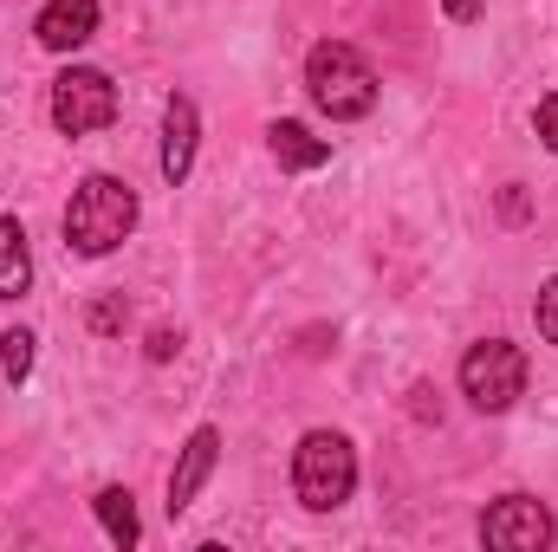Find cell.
<instances>
[{"mask_svg": "<svg viewBox=\"0 0 558 552\" xmlns=\"http://www.w3.org/2000/svg\"><path fill=\"white\" fill-rule=\"evenodd\" d=\"M305 92L331 124H351V118L377 111V72L351 39H318L305 52Z\"/></svg>", "mask_w": 558, "mask_h": 552, "instance_id": "obj_1", "label": "cell"}, {"mask_svg": "<svg viewBox=\"0 0 558 552\" xmlns=\"http://www.w3.org/2000/svg\"><path fill=\"white\" fill-rule=\"evenodd\" d=\"M131 228H137V189H131V182H118V176H85V182L72 189V202H65V241H72L78 254L98 261V254L124 248Z\"/></svg>", "mask_w": 558, "mask_h": 552, "instance_id": "obj_2", "label": "cell"}, {"mask_svg": "<svg viewBox=\"0 0 558 552\" xmlns=\"http://www.w3.org/2000/svg\"><path fill=\"white\" fill-rule=\"evenodd\" d=\"M351 488H357V448L338 429H312L292 448V494H299V507L338 514L351 501Z\"/></svg>", "mask_w": 558, "mask_h": 552, "instance_id": "obj_3", "label": "cell"}, {"mask_svg": "<svg viewBox=\"0 0 558 552\" xmlns=\"http://www.w3.org/2000/svg\"><path fill=\"white\" fill-rule=\"evenodd\" d=\"M461 397H468L474 410H487V416L513 410V404L526 397V351L507 345V338L468 345V358H461Z\"/></svg>", "mask_w": 558, "mask_h": 552, "instance_id": "obj_4", "label": "cell"}, {"mask_svg": "<svg viewBox=\"0 0 558 552\" xmlns=\"http://www.w3.org/2000/svg\"><path fill=\"white\" fill-rule=\"evenodd\" d=\"M118 118V85L98 72V65H72L52 79V124L65 137H92Z\"/></svg>", "mask_w": 558, "mask_h": 552, "instance_id": "obj_5", "label": "cell"}, {"mask_svg": "<svg viewBox=\"0 0 558 552\" xmlns=\"http://www.w3.org/2000/svg\"><path fill=\"white\" fill-rule=\"evenodd\" d=\"M553 514L533 501V494H500L487 514H481V540L494 552H546L553 547Z\"/></svg>", "mask_w": 558, "mask_h": 552, "instance_id": "obj_6", "label": "cell"}, {"mask_svg": "<svg viewBox=\"0 0 558 552\" xmlns=\"http://www.w3.org/2000/svg\"><path fill=\"white\" fill-rule=\"evenodd\" d=\"M92 33H98V0H46L39 7V46L78 52Z\"/></svg>", "mask_w": 558, "mask_h": 552, "instance_id": "obj_7", "label": "cell"}, {"mask_svg": "<svg viewBox=\"0 0 558 552\" xmlns=\"http://www.w3.org/2000/svg\"><path fill=\"white\" fill-rule=\"evenodd\" d=\"M215 455H221V435L202 422L195 435H189V448H182V461H175V475H169V514H182L195 494H202V481L215 475Z\"/></svg>", "mask_w": 558, "mask_h": 552, "instance_id": "obj_8", "label": "cell"}, {"mask_svg": "<svg viewBox=\"0 0 558 552\" xmlns=\"http://www.w3.org/2000/svg\"><path fill=\"white\" fill-rule=\"evenodd\" d=\"M195 137H202V118H195V98H169V111H162V176L169 182H182L189 176V163H195Z\"/></svg>", "mask_w": 558, "mask_h": 552, "instance_id": "obj_9", "label": "cell"}, {"mask_svg": "<svg viewBox=\"0 0 558 552\" xmlns=\"http://www.w3.org/2000/svg\"><path fill=\"white\" fill-rule=\"evenodd\" d=\"M267 149H274L279 169H325V163H331V143L312 137V131L292 124V118H279L274 131H267Z\"/></svg>", "mask_w": 558, "mask_h": 552, "instance_id": "obj_10", "label": "cell"}, {"mask_svg": "<svg viewBox=\"0 0 558 552\" xmlns=\"http://www.w3.org/2000/svg\"><path fill=\"white\" fill-rule=\"evenodd\" d=\"M33 279V254H26V228L20 215H0V299H20Z\"/></svg>", "mask_w": 558, "mask_h": 552, "instance_id": "obj_11", "label": "cell"}, {"mask_svg": "<svg viewBox=\"0 0 558 552\" xmlns=\"http://www.w3.org/2000/svg\"><path fill=\"white\" fill-rule=\"evenodd\" d=\"M98 520H105V533H111L118 547H137L143 540L137 507H131V488H105V494H98Z\"/></svg>", "mask_w": 558, "mask_h": 552, "instance_id": "obj_12", "label": "cell"}, {"mask_svg": "<svg viewBox=\"0 0 558 552\" xmlns=\"http://www.w3.org/2000/svg\"><path fill=\"white\" fill-rule=\"evenodd\" d=\"M0 371L13 384H26V371H33V332H0Z\"/></svg>", "mask_w": 558, "mask_h": 552, "instance_id": "obj_13", "label": "cell"}, {"mask_svg": "<svg viewBox=\"0 0 558 552\" xmlns=\"http://www.w3.org/2000/svg\"><path fill=\"white\" fill-rule=\"evenodd\" d=\"M533 319H539V338L558 345V274L539 286V299H533Z\"/></svg>", "mask_w": 558, "mask_h": 552, "instance_id": "obj_14", "label": "cell"}, {"mask_svg": "<svg viewBox=\"0 0 558 552\" xmlns=\"http://www.w3.org/2000/svg\"><path fill=\"white\" fill-rule=\"evenodd\" d=\"M533 131H539V143L558 156V92H546V98H539V111H533Z\"/></svg>", "mask_w": 558, "mask_h": 552, "instance_id": "obj_15", "label": "cell"}, {"mask_svg": "<svg viewBox=\"0 0 558 552\" xmlns=\"http://www.w3.org/2000/svg\"><path fill=\"white\" fill-rule=\"evenodd\" d=\"M441 7H448V20H461V26L481 20V0H441Z\"/></svg>", "mask_w": 558, "mask_h": 552, "instance_id": "obj_16", "label": "cell"}]
</instances>
